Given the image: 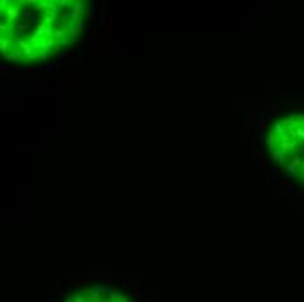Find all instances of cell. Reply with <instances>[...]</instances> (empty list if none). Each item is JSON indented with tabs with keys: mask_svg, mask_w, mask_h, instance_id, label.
Masks as SVG:
<instances>
[{
	"mask_svg": "<svg viewBox=\"0 0 304 302\" xmlns=\"http://www.w3.org/2000/svg\"><path fill=\"white\" fill-rule=\"evenodd\" d=\"M21 5L19 4H11V7L7 11H4V16L7 18V25L9 26H12L14 28L16 25H18V18L21 16Z\"/></svg>",
	"mask_w": 304,
	"mask_h": 302,
	"instance_id": "obj_1",
	"label": "cell"
},
{
	"mask_svg": "<svg viewBox=\"0 0 304 302\" xmlns=\"http://www.w3.org/2000/svg\"><path fill=\"white\" fill-rule=\"evenodd\" d=\"M58 47V42H56V39H44L42 44L39 46V53H42V54H51V51L53 49H56Z\"/></svg>",
	"mask_w": 304,
	"mask_h": 302,
	"instance_id": "obj_2",
	"label": "cell"
},
{
	"mask_svg": "<svg viewBox=\"0 0 304 302\" xmlns=\"http://www.w3.org/2000/svg\"><path fill=\"white\" fill-rule=\"evenodd\" d=\"M86 9L84 2H73V5L70 7V21H79L80 12Z\"/></svg>",
	"mask_w": 304,
	"mask_h": 302,
	"instance_id": "obj_3",
	"label": "cell"
},
{
	"mask_svg": "<svg viewBox=\"0 0 304 302\" xmlns=\"http://www.w3.org/2000/svg\"><path fill=\"white\" fill-rule=\"evenodd\" d=\"M103 287H105V285H103ZM103 287H100V288H91V290H87V300H89V302H103V297H101Z\"/></svg>",
	"mask_w": 304,
	"mask_h": 302,
	"instance_id": "obj_4",
	"label": "cell"
},
{
	"mask_svg": "<svg viewBox=\"0 0 304 302\" xmlns=\"http://www.w3.org/2000/svg\"><path fill=\"white\" fill-rule=\"evenodd\" d=\"M12 37H2L0 39V51L4 53V56L12 51V40H11Z\"/></svg>",
	"mask_w": 304,
	"mask_h": 302,
	"instance_id": "obj_5",
	"label": "cell"
},
{
	"mask_svg": "<svg viewBox=\"0 0 304 302\" xmlns=\"http://www.w3.org/2000/svg\"><path fill=\"white\" fill-rule=\"evenodd\" d=\"M23 58V53L19 49H12L11 53H7L5 54V59H7V63H11V61H19Z\"/></svg>",
	"mask_w": 304,
	"mask_h": 302,
	"instance_id": "obj_6",
	"label": "cell"
},
{
	"mask_svg": "<svg viewBox=\"0 0 304 302\" xmlns=\"http://www.w3.org/2000/svg\"><path fill=\"white\" fill-rule=\"evenodd\" d=\"M42 40H44V39H42V33H39V32H33V33L28 37V42L32 44V46H35L37 49H39V46L42 44Z\"/></svg>",
	"mask_w": 304,
	"mask_h": 302,
	"instance_id": "obj_7",
	"label": "cell"
},
{
	"mask_svg": "<svg viewBox=\"0 0 304 302\" xmlns=\"http://www.w3.org/2000/svg\"><path fill=\"white\" fill-rule=\"evenodd\" d=\"M266 143H268V147L271 148V152L275 150V143H276V134H275V131L271 129L268 133V138H266Z\"/></svg>",
	"mask_w": 304,
	"mask_h": 302,
	"instance_id": "obj_8",
	"label": "cell"
},
{
	"mask_svg": "<svg viewBox=\"0 0 304 302\" xmlns=\"http://www.w3.org/2000/svg\"><path fill=\"white\" fill-rule=\"evenodd\" d=\"M79 281H82V274H70L67 278V285H77Z\"/></svg>",
	"mask_w": 304,
	"mask_h": 302,
	"instance_id": "obj_9",
	"label": "cell"
},
{
	"mask_svg": "<svg viewBox=\"0 0 304 302\" xmlns=\"http://www.w3.org/2000/svg\"><path fill=\"white\" fill-rule=\"evenodd\" d=\"M255 152H257V166H259V168H266L268 164H266V161H264V157H262V152L259 150V148H257Z\"/></svg>",
	"mask_w": 304,
	"mask_h": 302,
	"instance_id": "obj_10",
	"label": "cell"
},
{
	"mask_svg": "<svg viewBox=\"0 0 304 302\" xmlns=\"http://www.w3.org/2000/svg\"><path fill=\"white\" fill-rule=\"evenodd\" d=\"M273 157H275L276 162H287V161H285V155H283L282 150H273Z\"/></svg>",
	"mask_w": 304,
	"mask_h": 302,
	"instance_id": "obj_11",
	"label": "cell"
},
{
	"mask_svg": "<svg viewBox=\"0 0 304 302\" xmlns=\"http://www.w3.org/2000/svg\"><path fill=\"white\" fill-rule=\"evenodd\" d=\"M11 30H12V26L5 25V21H2V23H0V33H2V37H5V33H9Z\"/></svg>",
	"mask_w": 304,
	"mask_h": 302,
	"instance_id": "obj_12",
	"label": "cell"
},
{
	"mask_svg": "<svg viewBox=\"0 0 304 302\" xmlns=\"http://www.w3.org/2000/svg\"><path fill=\"white\" fill-rule=\"evenodd\" d=\"M44 72H46V68H30V70H28V75H32V77H33V75H37V77H39V75H42Z\"/></svg>",
	"mask_w": 304,
	"mask_h": 302,
	"instance_id": "obj_13",
	"label": "cell"
},
{
	"mask_svg": "<svg viewBox=\"0 0 304 302\" xmlns=\"http://www.w3.org/2000/svg\"><path fill=\"white\" fill-rule=\"evenodd\" d=\"M247 120L250 124H255V122H257V114H255L254 110H250V112L247 114Z\"/></svg>",
	"mask_w": 304,
	"mask_h": 302,
	"instance_id": "obj_14",
	"label": "cell"
},
{
	"mask_svg": "<svg viewBox=\"0 0 304 302\" xmlns=\"http://www.w3.org/2000/svg\"><path fill=\"white\" fill-rule=\"evenodd\" d=\"M54 21H56V18H54V16H51V14H46V16H44V23H46L47 26L54 25Z\"/></svg>",
	"mask_w": 304,
	"mask_h": 302,
	"instance_id": "obj_15",
	"label": "cell"
},
{
	"mask_svg": "<svg viewBox=\"0 0 304 302\" xmlns=\"http://www.w3.org/2000/svg\"><path fill=\"white\" fill-rule=\"evenodd\" d=\"M131 290H133L135 299H138V300H142V292H140V288H138V287H131Z\"/></svg>",
	"mask_w": 304,
	"mask_h": 302,
	"instance_id": "obj_16",
	"label": "cell"
},
{
	"mask_svg": "<svg viewBox=\"0 0 304 302\" xmlns=\"http://www.w3.org/2000/svg\"><path fill=\"white\" fill-rule=\"evenodd\" d=\"M14 30L18 32V33H25V30H26V26H25V23H18L14 26Z\"/></svg>",
	"mask_w": 304,
	"mask_h": 302,
	"instance_id": "obj_17",
	"label": "cell"
},
{
	"mask_svg": "<svg viewBox=\"0 0 304 302\" xmlns=\"http://www.w3.org/2000/svg\"><path fill=\"white\" fill-rule=\"evenodd\" d=\"M0 72H2V73H12L14 70H12L9 65H2V66H0Z\"/></svg>",
	"mask_w": 304,
	"mask_h": 302,
	"instance_id": "obj_18",
	"label": "cell"
},
{
	"mask_svg": "<svg viewBox=\"0 0 304 302\" xmlns=\"http://www.w3.org/2000/svg\"><path fill=\"white\" fill-rule=\"evenodd\" d=\"M114 302H126V297H124L122 294H117V297H115V300Z\"/></svg>",
	"mask_w": 304,
	"mask_h": 302,
	"instance_id": "obj_19",
	"label": "cell"
},
{
	"mask_svg": "<svg viewBox=\"0 0 304 302\" xmlns=\"http://www.w3.org/2000/svg\"><path fill=\"white\" fill-rule=\"evenodd\" d=\"M107 26H108V30H110V28L114 26V16H112V14L108 16V21H107Z\"/></svg>",
	"mask_w": 304,
	"mask_h": 302,
	"instance_id": "obj_20",
	"label": "cell"
},
{
	"mask_svg": "<svg viewBox=\"0 0 304 302\" xmlns=\"http://www.w3.org/2000/svg\"><path fill=\"white\" fill-rule=\"evenodd\" d=\"M46 70H47V72H54V70H58V65H47V66H46Z\"/></svg>",
	"mask_w": 304,
	"mask_h": 302,
	"instance_id": "obj_21",
	"label": "cell"
},
{
	"mask_svg": "<svg viewBox=\"0 0 304 302\" xmlns=\"http://www.w3.org/2000/svg\"><path fill=\"white\" fill-rule=\"evenodd\" d=\"M39 59H42V61H47V59H49V54H42V53H39Z\"/></svg>",
	"mask_w": 304,
	"mask_h": 302,
	"instance_id": "obj_22",
	"label": "cell"
},
{
	"mask_svg": "<svg viewBox=\"0 0 304 302\" xmlns=\"http://www.w3.org/2000/svg\"><path fill=\"white\" fill-rule=\"evenodd\" d=\"M72 54H73V49H67L63 53V56H72Z\"/></svg>",
	"mask_w": 304,
	"mask_h": 302,
	"instance_id": "obj_23",
	"label": "cell"
},
{
	"mask_svg": "<svg viewBox=\"0 0 304 302\" xmlns=\"http://www.w3.org/2000/svg\"><path fill=\"white\" fill-rule=\"evenodd\" d=\"M91 280H93L91 276H82V281H84V283H91Z\"/></svg>",
	"mask_w": 304,
	"mask_h": 302,
	"instance_id": "obj_24",
	"label": "cell"
},
{
	"mask_svg": "<svg viewBox=\"0 0 304 302\" xmlns=\"http://www.w3.org/2000/svg\"><path fill=\"white\" fill-rule=\"evenodd\" d=\"M250 140L255 141V131H254V133H250Z\"/></svg>",
	"mask_w": 304,
	"mask_h": 302,
	"instance_id": "obj_25",
	"label": "cell"
},
{
	"mask_svg": "<svg viewBox=\"0 0 304 302\" xmlns=\"http://www.w3.org/2000/svg\"><path fill=\"white\" fill-rule=\"evenodd\" d=\"M142 302H149V300H147V299H142Z\"/></svg>",
	"mask_w": 304,
	"mask_h": 302,
	"instance_id": "obj_26",
	"label": "cell"
}]
</instances>
